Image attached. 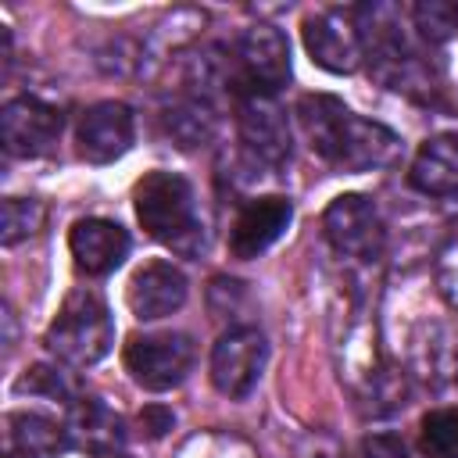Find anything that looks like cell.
<instances>
[{
  "instance_id": "26",
  "label": "cell",
  "mask_w": 458,
  "mask_h": 458,
  "mask_svg": "<svg viewBox=\"0 0 458 458\" xmlns=\"http://www.w3.org/2000/svg\"><path fill=\"white\" fill-rule=\"evenodd\" d=\"M361 458H411V454H408L404 440H397L394 433H376V437H365Z\"/></svg>"
},
{
  "instance_id": "2",
  "label": "cell",
  "mask_w": 458,
  "mask_h": 458,
  "mask_svg": "<svg viewBox=\"0 0 458 458\" xmlns=\"http://www.w3.org/2000/svg\"><path fill=\"white\" fill-rule=\"evenodd\" d=\"M132 200H136L140 225L157 243H165L179 258H200L204 254L208 229H204V215H200L193 182L186 175L154 168L136 182Z\"/></svg>"
},
{
  "instance_id": "23",
  "label": "cell",
  "mask_w": 458,
  "mask_h": 458,
  "mask_svg": "<svg viewBox=\"0 0 458 458\" xmlns=\"http://www.w3.org/2000/svg\"><path fill=\"white\" fill-rule=\"evenodd\" d=\"M175 458H258L254 447L233 433H197L190 437Z\"/></svg>"
},
{
  "instance_id": "6",
  "label": "cell",
  "mask_w": 458,
  "mask_h": 458,
  "mask_svg": "<svg viewBox=\"0 0 458 458\" xmlns=\"http://www.w3.org/2000/svg\"><path fill=\"white\" fill-rule=\"evenodd\" d=\"M304 50L308 57L333 72L351 75L365 61V29L358 18V7H322L304 18Z\"/></svg>"
},
{
  "instance_id": "10",
  "label": "cell",
  "mask_w": 458,
  "mask_h": 458,
  "mask_svg": "<svg viewBox=\"0 0 458 458\" xmlns=\"http://www.w3.org/2000/svg\"><path fill=\"white\" fill-rule=\"evenodd\" d=\"M136 140V114L122 100H97L79 114L75 125V150L89 165L118 161Z\"/></svg>"
},
{
  "instance_id": "17",
  "label": "cell",
  "mask_w": 458,
  "mask_h": 458,
  "mask_svg": "<svg viewBox=\"0 0 458 458\" xmlns=\"http://www.w3.org/2000/svg\"><path fill=\"white\" fill-rule=\"evenodd\" d=\"M408 182L426 197H454L458 193V132L429 136L408 168Z\"/></svg>"
},
{
  "instance_id": "20",
  "label": "cell",
  "mask_w": 458,
  "mask_h": 458,
  "mask_svg": "<svg viewBox=\"0 0 458 458\" xmlns=\"http://www.w3.org/2000/svg\"><path fill=\"white\" fill-rule=\"evenodd\" d=\"M43 225V204L32 197H7L0 204V240L4 247H14L21 240H29L32 233H39Z\"/></svg>"
},
{
  "instance_id": "19",
  "label": "cell",
  "mask_w": 458,
  "mask_h": 458,
  "mask_svg": "<svg viewBox=\"0 0 458 458\" xmlns=\"http://www.w3.org/2000/svg\"><path fill=\"white\" fill-rule=\"evenodd\" d=\"M419 447L426 458H458V404L433 408L422 415Z\"/></svg>"
},
{
  "instance_id": "13",
  "label": "cell",
  "mask_w": 458,
  "mask_h": 458,
  "mask_svg": "<svg viewBox=\"0 0 458 458\" xmlns=\"http://www.w3.org/2000/svg\"><path fill=\"white\" fill-rule=\"evenodd\" d=\"M186 293H190V283H186L182 268L157 258V261H147L143 268L132 272L125 301H129L136 318L154 322V318H165V315L179 311L186 304Z\"/></svg>"
},
{
  "instance_id": "14",
  "label": "cell",
  "mask_w": 458,
  "mask_h": 458,
  "mask_svg": "<svg viewBox=\"0 0 458 458\" xmlns=\"http://www.w3.org/2000/svg\"><path fill=\"white\" fill-rule=\"evenodd\" d=\"M64 426H68V444L93 458H114L125 444L122 415L100 397H79L75 404H68Z\"/></svg>"
},
{
  "instance_id": "11",
  "label": "cell",
  "mask_w": 458,
  "mask_h": 458,
  "mask_svg": "<svg viewBox=\"0 0 458 458\" xmlns=\"http://www.w3.org/2000/svg\"><path fill=\"white\" fill-rule=\"evenodd\" d=\"M61 111L39 97H14L0 111V140L11 157H43L61 136Z\"/></svg>"
},
{
  "instance_id": "12",
  "label": "cell",
  "mask_w": 458,
  "mask_h": 458,
  "mask_svg": "<svg viewBox=\"0 0 458 458\" xmlns=\"http://www.w3.org/2000/svg\"><path fill=\"white\" fill-rule=\"evenodd\" d=\"M290 222H293V200L290 197H283V193L250 197L229 225V254L240 261L261 258L272 243H279L286 236Z\"/></svg>"
},
{
  "instance_id": "21",
  "label": "cell",
  "mask_w": 458,
  "mask_h": 458,
  "mask_svg": "<svg viewBox=\"0 0 458 458\" xmlns=\"http://www.w3.org/2000/svg\"><path fill=\"white\" fill-rule=\"evenodd\" d=\"M411 21L422 43H444L458 36V0H419L411 7Z\"/></svg>"
},
{
  "instance_id": "16",
  "label": "cell",
  "mask_w": 458,
  "mask_h": 458,
  "mask_svg": "<svg viewBox=\"0 0 458 458\" xmlns=\"http://www.w3.org/2000/svg\"><path fill=\"white\" fill-rule=\"evenodd\" d=\"M7 458H57L68 444V426L43 411H7L4 419Z\"/></svg>"
},
{
  "instance_id": "22",
  "label": "cell",
  "mask_w": 458,
  "mask_h": 458,
  "mask_svg": "<svg viewBox=\"0 0 458 458\" xmlns=\"http://www.w3.org/2000/svg\"><path fill=\"white\" fill-rule=\"evenodd\" d=\"M14 390H18V394H39V397L64 401V404H75V401H79V394H75V386H72L68 372H64V369H57V365H47V361L32 365V369L18 379V386H14Z\"/></svg>"
},
{
  "instance_id": "28",
  "label": "cell",
  "mask_w": 458,
  "mask_h": 458,
  "mask_svg": "<svg viewBox=\"0 0 458 458\" xmlns=\"http://www.w3.org/2000/svg\"><path fill=\"white\" fill-rule=\"evenodd\" d=\"M114 458H129V454H114Z\"/></svg>"
},
{
  "instance_id": "9",
  "label": "cell",
  "mask_w": 458,
  "mask_h": 458,
  "mask_svg": "<svg viewBox=\"0 0 458 458\" xmlns=\"http://www.w3.org/2000/svg\"><path fill=\"white\" fill-rule=\"evenodd\" d=\"M268 365V340L258 326H229L211 347V383L218 394L243 401Z\"/></svg>"
},
{
  "instance_id": "3",
  "label": "cell",
  "mask_w": 458,
  "mask_h": 458,
  "mask_svg": "<svg viewBox=\"0 0 458 458\" xmlns=\"http://www.w3.org/2000/svg\"><path fill=\"white\" fill-rule=\"evenodd\" d=\"M114 344V318L111 308L104 304V297L97 290H72L64 297V304L57 308L54 322L47 326V347L57 361L86 369L97 365L100 358H107Z\"/></svg>"
},
{
  "instance_id": "18",
  "label": "cell",
  "mask_w": 458,
  "mask_h": 458,
  "mask_svg": "<svg viewBox=\"0 0 458 458\" xmlns=\"http://www.w3.org/2000/svg\"><path fill=\"white\" fill-rule=\"evenodd\" d=\"M161 122H165V132H168L179 147L190 150V147H200V143H208V140L215 136L218 114H215V104H211L208 97L179 93V97L165 107Z\"/></svg>"
},
{
  "instance_id": "8",
  "label": "cell",
  "mask_w": 458,
  "mask_h": 458,
  "mask_svg": "<svg viewBox=\"0 0 458 458\" xmlns=\"http://www.w3.org/2000/svg\"><path fill=\"white\" fill-rule=\"evenodd\" d=\"M233 54H236V79H240L236 97L240 93L276 97V89L286 86V79H290V43L276 25H268V21L247 25L236 36Z\"/></svg>"
},
{
  "instance_id": "27",
  "label": "cell",
  "mask_w": 458,
  "mask_h": 458,
  "mask_svg": "<svg viewBox=\"0 0 458 458\" xmlns=\"http://www.w3.org/2000/svg\"><path fill=\"white\" fill-rule=\"evenodd\" d=\"M140 426H143V433L147 437H165L172 426H175V415L168 411V408H161V404H150V408H143L140 411Z\"/></svg>"
},
{
  "instance_id": "7",
  "label": "cell",
  "mask_w": 458,
  "mask_h": 458,
  "mask_svg": "<svg viewBox=\"0 0 458 458\" xmlns=\"http://www.w3.org/2000/svg\"><path fill=\"white\" fill-rule=\"evenodd\" d=\"M236 132L243 157L254 165L279 172L290 165V122L276 97L265 93H240L236 97Z\"/></svg>"
},
{
  "instance_id": "24",
  "label": "cell",
  "mask_w": 458,
  "mask_h": 458,
  "mask_svg": "<svg viewBox=\"0 0 458 458\" xmlns=\"http://www.w3.org/2000/svg\"><path fill=\"white\" fill-rule=\"evenodd\" d=\"M433 276H437V286L444 293V301L451 308H458V236H451L440 254H437V265H433Z\"/></svg>"
},
{
  "instance_id": "25",
  "label": "cell",
  "mask_w": 458,
  "mask_h": 458,
  "mask_svg": "<svg viewBox=\"0 0 458 458\" xmlns=\"http://www.w3.org/2000/svg\"><path fill=\"white\" fill-rule=\"evenodd\" d=\"M293 454H297V458H347L344 447H340V440H336L333 433H322V429L304 433V437L297 440Z\"/></svg>"
},
{
  "instance_id": "5",
  "label": "cell",
  "mask_w": 458,
  "mask_h": 458,
  "mask_svg": "<svg viewBox=\"0 0 458 458\" xmlns=\"http://www.w3.org/2000/svg\"><path fill=\"white\" fill-rule=\"evenodd\" d=\"M193 358H197L193 340L186 333H172V329L168 333H132L122 351L129 376L150 394H165V390L179 386L190 376Z\"/></svg>"
},
{
  "instance_id": "4",
  "label": "cell",
  "mask_w": 458,
  "mask_h": 458,
  "mask_svg": "<svg viewBox=\"0 0 458 458\" xmlns=\"http://www.w3.org/2000/svg\"><path fill=\"white\" fill-rule=\"evenodd\" d=\"M322 233L336 258L358 268H372L386 250V229L376 204L365 193H340L322 211Z\"/></svg>"
},
{
  "instance_id": "1",
  "label": "cell",
  "mask_w": 458,
  "mask_h": 458,
  "mask_svg": "<svg viewBox=\"0 0 458 458\" xmlns=\"http://www.w3.org/2000/svg\"><path fill=\"white\" fill-rule=\"evenodd\" d=\"M297 122L308 147L340 172H376L401 154V136L394 129L354 114L329 93H304L297 100Z\"/></svg>"
},
{
  "instance_id": "15",
  "label": "cell",
  "mask_w": 458,
  "mask_h": 458,
  "mask_svg": "<svg viewBox=\"0 0 458 458\" xmlns=\"http://www.w3.org/2000/svg\"><path fill=\"white\" fill-rule=\"evenodd\" d=\"M75 268L86 276H107L129 258V233L111 218H79L68 233Z\"/></svg>"
}]
</instances>
